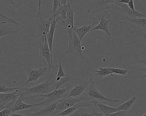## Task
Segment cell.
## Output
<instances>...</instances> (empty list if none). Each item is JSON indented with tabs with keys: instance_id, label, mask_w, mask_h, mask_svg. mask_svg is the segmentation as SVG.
I'll return each instance as SVG.
<instances>
[{
	"instance_id": "cell-1",
	"label": "cell",
	"mask_w": 146,
	"mask_h": 116,
	"mask_svg": "<svg viewBox=\"0 0 146 116\" xmlns=\"http://www.w3.org/2000/svg\"><path fill=\"white\" fill-rule=\"evenodd\" d=\"M41 3V1H39L38 13L33 24L36 32L38 45L44 44L47 41V34L49 31L51 22L54 19V15L53 14H51V16L48 19L45 20L43 18Z\"/></svg>"
},
{
	"instance_id": "cell-2",
	"label": "cell",
	"mask_w": 146,
	"mask_h": 116,
	"mask_svg": "<svg viewBox=\"0 0 146 116\" xmlns=\"http://www.w3.org/2000/svg\"><path fill=\"white\" fill-rule=\"evenodd\" d=\"M54 78V74H52L48 80L41 84L31 88L19 87V91L20 94L25 97L27 99H28L30 95L32 96L29 99L47 94L54 90L52 89V86L56 82Z\"/></svg>"
},
{
	"instance_id": "cell-3",
	"label": "cell",
	"mask_w": 146,
	"mask_h": 116,
	"mask_svg": "<svg viewBox=\"0 0 146 116\" xmlns=\"http://www.w3.org/2000/svg\"><path fill=\"white\" fill-rule=\"evenodd\" d=\"M67 32L68 34V45L67 50L64 54V56L67 54H72L77 56L82 60H84L82 52L81 41L74 29H69Z\"/></svg>"
},
{
	"instance_id": "cell-4",
	"label": "cell",
	"mask_w": 146,
	"mask_h": 116,
	"mask_svg": "<svg viewBox=\"0 0 146 116\" xmlns=\"http://www.w3.org/2000/svg\"><path fill=\"white\" fill-rule=\"evenodd\" d=\"M70 88L71 86H68L67 87L63 88L61 89H54L52 92L47 94L36 96V97H44L47 98L44 101L37 104V107H44L46 106L58 102L61 100L67 98L68 95Z\"/></svg>"
},
{
	"instance_id": "cell-5",
	"label": "cell",
	"mask_w": 146,
	"mask_h": 116,
	"mask_svg": "<svg viewBox=\"0 0 146 116\" xmlns=\"http://www.w3.org/2000/svg\"><path fill=\"white\" fill-rule=\"evenodd\" d=\"M92 82H93L92 77H91L88 81H84L76 78L74 81L72 82V84L70 85L71 88L67 98H76L82 96V94Z\"/></svg>"
},
{
	"instance_id": "cell-6",
	"label": "cell",
	"mask_w": 146,
	"mask_h": 116,
	"mask_svg": "<svg viewBox=\"0 0 146 116\" xmlns=\"http://www.w3.org/2000/svg\"><path fill=\"white\" fill-rule=\"evenodd\" d=\"M110 9H115L122 13L125 16L132 18H146V14H143L136 10H132L128 7L127 4L118 2L115 0V2L110 4Z\"/></svg>"
},
{
	"instance_id": "cell-7",
	"label": "cell",
	"mask_w": 146,
	"mask_h": 116,
	"mask_svg": "<svg viewBox=\"0 0 146 116\" xmlns=\"http://www.w3.org/2000/svg\"><path fill=\"white\" fill-rule=\"evenodd\" d=\"M86 100H88L83 96L76 98L68 97L62 99L57 104V108L53 114V115H56L65 110L73 106L76 103Z\"/></svg>"
},
{
	"instance_id": "cell-8",
	"label": "cell",
	"mask_w": 146,
	"mask_h": 116,
	"mask_svg": "<svg viewBox=\"0 0 146 116\" xmlns=\"http://www.w3.org/2000/svg\"><path fill=\"white\" fill-rule=\"evenodd\" d=\"M83 96L88 100L91 101H107L115 103L118 102V100H117L111 99L106 98L103 94L100 92L94 87L93 82L88 87L86 93Z\"/></svg>"
},
{
	"instance_id": "cell-9",
	"label": "cell",
	"mask_w": 146,
	"mask_h": 116,
	"mask_svg": "<svg viewBox=\"0 0 146 116\" xmlns=\"http://www.w3.org/2000/svg\"><path fill=\"white\" fill-rule=\"evenodd\" d=\"M87 10L88 14H95L110 9L111 3L115 2V0H94Z\"/></svg>"
},
{
	"instance_id": "cell-10",
	"label": "cell",
	"mask_w": 146,
	"mask_h": 116,
	"mask_svg": "<svg viewBox=\"0 0 146 116\" xmlns=\"http://www.w3.org/2000/svg\"><path fill=\"white\" fill-rule=\"evenodd\" d=\"M47 69V68L44 67H41L37 69H34L30 68L26 69L27 76L28 77V79L26 82L20 87H24L29 83L32 82H35L39 78L44 76L46 74Z\"/></svg>"
},
{
	"instance_id": "cell-11",
	"label": "cell",
	"mask_w": 146,
	"mask_h": 116,
	"mask_svg": "<svg viewBox=\"0 0 146 116\" xmlns=\"http://www.w3.org/2000/svg\"><path fill=\"white\" fill-rule=\"evenodd\" d=\"M38 51L42 58H44L47 61L49 69L54 68L53 63V57L49 47L48 41H46L44 44L38 45Z\"/></svg>"
},
{
	"instance_id": "cell-12",
	"label": "cell",
	"mask_w": 146,
	"mask_h": 116,
	"mask_svg": "<svg viewBox=\"0 0 146 116\" xmlns=\"http://www.w3.org/2000/svg\"><path fill=\"white\" fill-rule=\"evenodd\" d=\"M83 101H81L79 103H76L73 106L65 110L64 111L60 113V114L56 115V116H68L72 114L76 111L77 110L80 108H84V107H91L94 106H96L97 101H91V102H83Z\"/></svg>"
},
{
	"instance_id": "cell-13",
	"label": "cell",
	"mask_w": 146,
	"mask_h": 116,
	"mask_svg": "<svg viewBox=\"0 0 146 116\" xmlns=\"http://www.w3.org/2000/svg\"><path fill=\"white\" fill-rule=\"evenodd\" d=\"M74 11L72 7L69 2V9L66 14V20H60V25L65 29L67 31L69 29H74Z\"/></svg>"
},
{
	"instance_id": "cell-14",
	"label": "cell",
	"mask_w": 146,
	"mask_h": 116,
	"mask_svg": "<svg viewBox=\"0 0 146 116\" xmlns=\"http://www.w3.org/2000/svg\"><path fill=\"white\" fill-rule=\"evenodd\" d=\"M20 95L19 88L11 93L0 94V104L6 106L9 103L16 101Z\"/></svg>"
},
{
	"instance_id": "cell-15",
	"label": "cell",
	"mask_w": 146,
	"mask_h": 116,
	"mask_svg": "<svg viewBox=\"0 0 146 116\" xmlns=\"http://www.w3.org/2000/svg\"><path fill=\"white\" fill-rule=\"evenodd\" d=\"M27 98L25 97H24L22 94H20L19 97L15 101V103L14 105L11 113H14L15 111H19L32 109V108L37 107L36 104H25L22 102L23 100H25Z\"/></svg>"
},
{
	"instance_id": "cell-16",
	"label": "cell",
	"mask_w": 146,
	"mask_h": 116,
	"mask_svg": "<svg viewBox=\"0 0 146 116\" xmlns=\"http://www.w3.org/2000/svg\"><path fill=\"white\" fill-rule=\"evenodd\" d=\"M5 23H0V37L10 35H15L17 34L21 28L19 26L14 25L10 26Z\"/></svg>"
},
{
	"instance_id": "cell-17",
	"label": "cell",
	"mask_w": 146,
	"mask_h": 116,
	"mask_svg": "<svg viewBox=\"0 0 146 116\" xmlns=\"http://www.w3.org/2000/svg\"><path fill=\"white\" fill-rule=\"evenodd\" d=\"M60 16H57L55 18H54L50 25V30L47 35V40L49 45L50 50L51 52V55L53 57V44L54 40V35L55 31L56 28V23L59 20H60Z\"/></svg>"
},
{
	"instance_id": "cell-18",
	"label": "cell",
	"mask_w": 146,
	"mask_h": 116,
	"mask_svg": "<svg viewBox=\"0 0 146 116\" xmlns=\"http://www.w3.org/2000/svg\"><path fill=\"white\" fill-rule=\"evenodd\" d=\"M60 101L44 106L42 109L31 114L32 116H48L53 115Z\"/></svg>"
},
{
	"instance_id": "cell-19",
	"label": "cell",
	"mask_w": 146,
	"mask_h": 116,
	"mask_svg": "<svg viewBox=\"0 0 146 116\" xmlns=\"http://www.w3.org/2000/svg\"><path fill=\"white\" fill-rule=\"evenodd\" d=\"M111 20L110 19H106L104 15H102L101 17L99 24L96 26L95 27L92 28L90 31L100 30L104 31L107 35H110L111 34L109 30V25Z\"/></svg>"
},
{
	"instance_id": "cell-20",
	"label": "cell",
	"mask_w": 146,
	"mask_h": 116,
	"mask_svg": "<svg viewBox=\"0 0 146 116\" xmlns=\"http://www.w3.org/2000/svg\"><path fill=\"white\" fill-rule=\"evenodd\" d=\"M123 19L134 24L141 29L146 31V18H132L123 15Z\"/></svg>"
},
{
	"instance_id": "cell-21",
	"label": "cell",
	"mask_w": 146,
	"mask_h": 116,
	"mask_svg": "<svg viewBox=\"0 0 146 116\" xmlns=\"http://www.w3.org/2000/svg\"><path fill=\"white\" fill-rule=\"evenodd\" d=\"M96 106L98 108L100 114L108 116L110 114L119 111L117 108L111 107L101 103H97Z\"/></svg>"
},
{
	"instance_id": "cell-22",
	"label": "cell",
	"mask_w": 146,
	"mask_h": 116,
	"mask_svg": "<svg viewBox=\"0 0 146 116\" xmlns=\"http://www.w3.org/2000/svg\"><path fill=\"white\" fill-rule=\"evenodd\" d=\"M92 25H85L80 28H76L75 27L74 29V32L76 33L78 36L80 41H81L84 38L85 36L87 34L88 32H90V31L92 29Z\"/></svg>"
},
{
	"instance_id": "cell-23",
	"label": "cell",
	"mask_w": 146,
	"mask_h": 116,
	"mask_svg": "<svg viewBox=\"0 0 146 116\" xmlns=\"http://www.w3.org/2000/svg\"><path fill=\"white\" fill-rule=\"evenodd\" d=\"M95 67L99 69V70H93V71L95 72V76L98 77L100 78H103L109 75H111V76H113V74L110 69V67L108 68H101L96 66Z\"/></svg>"
},
{
	"instance_id": "cell-24",
	"label": "cell",
	"mask_w": 146,
	"mask_h": 116,
	"mask_svg": "<svg viewBox=\"0 0 146 116\" xmlns=\"http://www.w3.org/2000/svg\"><path fill=\"white\" fill-rule=\"evenodd\" d=\"M69 1L67 5L61 6L57 11L54 14V18H56L57 16H60V20H66L68 11L69 9Z\"/></svg>"
},
{
	"instance_id": "cell-25",
	"label": "cell",
	"mask_w": 146,
	"mask_h": 116,
	"mask_svg": "<svg viewBox=\"0 0 146 116\" xmlns=\"http://www.w3.org/2000/svg\"><path fill=\"white\" fill-rule=\"evenodd\" d=\"M95 113L92 112L86 107L80 108L72 115L68 116H95Z\"/></svg>"
},
{
	"instance_id": "cell-26",
	"label": "cell",
	"mask_w": 146,
	"mask_h": 116,
	"mask_svg": "<svg viewBox=\"0 0 146 116\" xmlns=\"http://www.w3.org/2000/svg\"><path fill=\"white\" fill-rule=\"evenodd\" d=\"M136 100H137V98L135 96H133V97L131 98L128 101L123 103L117 108L118 109L119 111H128L130 109L132 108L133 105L134 104Z\"/></svg>"
},
{
	"instance_id": "cell-27",
	"label": "cell",
	"mask_w": 146,
	"mask_h": 116,
	"mask_svg": "<svg viewBox=\"0 0 146 116\" xmlns=\"http://www.w3.org/2000/svg\"><path fill=\"white\" fill-rule=\"evenodd\" d=\"M76 77L74 75H66V77L61 78L59 81L56 82L55 89H59V88L62 86L63 84H65L66 83L68 82H72L74 81Z\"/></svg>"
},
{
	"instance_id": "cell-28",
	"label": "cell",
	"mask_w": 146,
	"mask_h": 116,
	"mask_svg": "<svg viewBox=\"0 0 146 116\" xmlns=\"http://www.w3.org/2000/svg\"><path fill=\"white\" fill-rule=\"evenodd\" d=\"M66 75L65 74L64 71H63V68H62V66L61 58H60V60H59V69H58V72H57L56 77L54 78L55 81L56 82H57L60 80L61 78L66 77Z\"/></svg>"
},
{
	"instance_id": "cell-29",
	"label": "cell",
	"mask_w": 146,
	"mask_h": 116,
	"mask_svg": "<svg viewBox=\"0 0 146 116\" xmlns=\"http://www.w3.org/2000/svg\"><path fill=\"white\" fill-rule=\"evenodd\" d=\"M0 19L7 24H12L19 26V24L18 22L12 19L11 18H8V17L3 15L1 12H0Z\"/></svg>"
},
{
	"instance_id": "cell-30",
	"label": "cell",
	"mask_w": 146,
	"mask_h": 116,
	"mask_svg": "<svg viewBox=\"0 0 146 116\" xmlns=\"http://www.w3.org/2000/svg\"><path fill=\"white\" fill-rule=\"evenodd\" d=\"M110 69L111 71L112 72V74L114 73V74L122 75L124 76H126L127 73L128 71V69H123L112 68V67H110Z\"/></svg>"
},
{
	"instance_id": "cell-31",
	"label": "cell",
	"mask_w": 146,
	"mask_h": 116,
	"mask_svg": "<svg viewBox=\"0 0 146 116\" xmlns=\"http://www.w3.org/2000/svg\"><path fill=\"white\" fill-rule=\"evenodd\" d=\"M19 87L15 88H7L5 85L3 84H0V94L6 93L9 92H12L19 89Z\"/></svg>"
},
{
	"instance_id": "cell-32",
	"label": "cell",
	"mask_w": 146,
	"mask_h": 116,
	"mask_svg": "<svg viewBox=\"0 0 146 116\" xmlns=\"http://www.w3.org/2000/svg\"><path fill=\"white\" fill-rule=\"evenodd\" d=\"M53 8L51 12V14H54L58 9L61 7L60 0H53Z\"/></svg>"
},
{
	"instance_id": "cell-33",
	"label": "cell",
	"mask_w": 146,
	"mask_h": 116,
	"mask_svg": "<svg viewBox=\"0 0 146 116\" xmlns=\"http://www.w3.org/2000/svg\"><path fill=\"white\" fill-rule=\"evenodd\" d=\"M12 110L9 108L6 107L4 109L0 111V116H7L9 115Z\"/></svg>"
},
{
	"instance_id": "cell-34",
	"label": "cell",
	"mask_w": 146,
	"mask_h": 116,
	"mask_svg": "<svg viewBox=\"0 0 146 116\" xmlns=\"http://www.w3.org/2000/svg\"><path fill=\"white\" fill-rule=\"evenodd\" d=\"M128 111H119L109 115L108 116H126Z\"/></svg>"
},
{
	"instance_id": "cell-35",
	"label": "cell",
	"mask_w": 146,
	"mask_h": 116,
	"mask_svg": "<svg viewBox=\"0 0 146 116\" xmlns=\"http://www.w3.org/2000/svg\"><path fill=\"white\" fill-rule=\"evenodd\" d=\"M138 35L142 37L143 41L146 44V32H144V31L140 30L138 32Z\"/></svg>"
},
{
	"instance_id": "cell-36",
	"label": "cell",
	"mask_w": 146,
	"mask_h": 116,
	"mask_svg": "<svg viewBox=\"0 0 146 116\" xmlns=\"http://www.w3.org/2000/svg\"><path fill=\"white\" fill-rule=\"evenodd\" d=\"M127 6L130 9L135 11L134 4V2L133 0H129V2L127 4Z\"/></svg>"
},
{
	"instance_id": "cell-37",
	"label": "cell",
	"mask_w": 146,
	"mask_h": 116,
	"mask_svg": "<svg viewBox=\"0 0 146 116\" xmlns=\"http://www.w3.org/2000/svg\"><path fill=\"white\" fill-rule=\"evenodd\" d=\"M9 116H32L31 114L30 115H23L20 114H16V113H11L9 115Z\"/></svg>"
},
{
	"instance_id": "cell-38",
	"label": "cell",
	"mask_w": 146,
	"mask_h": 116,
	"mask_svg": "<svg viewBox=\"0 0 146 116\" xmlns=\"http://www.w3.org/2000/svg\"><path fill=\"white\" fill-rule=\"evenodd\" d=\"M145 64L146 65L145 67H144V68H139V70L143 71V72L145 73V75H144L143 78H144V79L146 78V64Z\"/></svg>"
},
{
	"instance_id": "cell-39",
	"label": "cell",
	"mask_w": 146,
	"mask_h": 116,
	"mask_svg": "<svg viewBox=\"0 0 146 116\" xmlns=\"http://www.w3.org/2000/svg\"><path fill=\"white\" fill-rule=\"evenodd\" d=\"M117 1L118 2L120 3L127 4L129 2V0H117Z\"/></svg>"
},
{
	"instance_id": "cell-40",
	"label": "cell",
	"mask_w": 146,
	"mask_h": 116,
	"mask_svg": "<svg viewBox=\"0 0 146 116\" xmlns=\"http://www.w3.org/2000/svg\"><path fill=\"white\" fill-rule=\"evenodd\" d=\"M139 62L140 63V64H146V59H145L141 60H139Z\"/></svg>"
},
{
	"instance_id": "cell-41",
	"label": "cell",
	"mask_w": 146,
	"mask_h": 116,
	"mask_svg": "<svg viewBox=\"0 0 146 116\" xmlns=\"http://www.w3.org/2000/svg\"><path fill=\"white\" fill-rule=\"evenodd\" d=\"M6 106H4L0 104V111L6 108Z\"/></svg>"
},
{
	"instance_id": "cell-42",
	"label": "cell",
	"mask_w": 146,
	"mask_h": 116,
	"mask_svg": "<svg viewBox=\"0 0 146 116\" xmlns=\"http://www.w3.org/2000/svg\"><path fill=\"white\" fill-rule=\"evenodd\" d=\"M95 116H108L104 115H102V114H100V113H96L95 114Z\"/></svg>"
},
{
	"instance_id": "cell-43",
	"label": "cell",
	"mask_w": 146,
	"mask_h": 116,
	"mask_svg": "<svg viewBox=\"0 0 146 116\" xmlns=\"http://www.w3.org/2000/svg\"><path fill=\"white\" fill-rule=\"evenodd\" d=\"M0 23H5V22H4V21H3V20H2L1 19H0Z\"/></svg>"
},
{
	"instance_id": "cell-44",
	"label": "cell",
	"mask_w": 146,
	"mask_h": 116,
	"mask_svg": "<svg viewBox=\"0 0 146 116\" xmlns=\"http://www.w3.org/2000/svg\"><path fill=\"white\" fill-rule=\"evenodd\" d=\"M142 116H146V113L145 114V115H143Z\"/></svg>"
},
{
	"instance_id": "cell-45",
	"label": "cell",
	"mask_w": 146,
	"mask_h": 116,
	"mask_svg": "<svg viewBox=\"0 0 146 116\" xmlns=\"http://www.w3.org/2000/svg\"><path fill=\"white\" fill-rule=\"evenodd\" d=\"M9 115H8V116H9Z\"/></svg>"
},
{
	"instance_id": "cell-46",
	"label": "cell",
	"mask_w": 146,
	"mask_h": 116,
	"mask_svg": "<svg viewBox=\"0 0 146 116\" xmlns=\"http://www.w3.org/2000/svg\"><path fill=\"white\" fill-rule=\"evenodd\" d=\"M6 24H7V23H6Z\"/></svg>"
}]
</instances>
